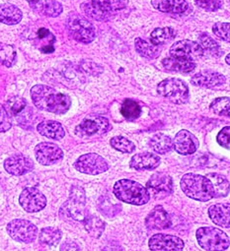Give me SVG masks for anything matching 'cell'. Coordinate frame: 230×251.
<instances>
[{"mask_svg":"<svg viewBox=\"0 0 230 251\" xmlns=\"http://www.w3.org/2000/svg\"><path fill=\"white\" fill-rule=\"evenodd\" d=\"M229 58H230V55L229 54H227V56H226V58H225V61H226V63L229 65L230 64V62H229Z\"/></svg>","mask_w":230,"mask_h":251,"instance_id":"cell-48","label":"cell"},{"mask_svg":"<svg viewBox=\"0 0 230 251\" xmlns=\"http://www.w3.org/2000/svg\"><path fill=\"white\" fill-rule=\"evenodd\" d=\"M200 45L202 48L203 51L206 50L209 53L218 56L220 53V47L219 45L206 33H202L200 36Z\"/></svg>","mask_w":230,"mask_h":251,"instance_id":"cell-39","label":"cell"},{"mask_svg":"<svg viewBox=\"0 0 230 251\" xmlns=\"http://www.w3.org/2000/svg\"><path fill=\"white\" fill-rule=\"evenodd\" d=\"M7 112L11 117H15L17 122L23 128H26L33 124L34 110L28 105L27 100L19 96L10 98L5 106Z\"/></svg>","mask_w":230,"mask_h":251,"instance_id":"cell-7","label":"cell"},{"mask_svg":"<svg viewBox=\"0 0 230 251\" xmlns=\"http://www.w3.org/2000/svg\"><path fill=\"white\" fill-rule=\"evenodd\" d=\"M146 189L150 197L156 200L165 199L173 192V180L167 175L155 174L146 182Z\"/></svg>","mask_w":230,"mask_h":251,"instance_id":"cell-12","label":"cell"},{"mask_svg":"<svg viewBox=\"0 0 230 251\" xmlns=\"http://www.w3.org/2000/svg\"><path fill=\"white\" fill-rule=\"evenodd\" d=\"M38 132L50 139L60 140L65 136V131L62 124L55 120H44L38 124Z\"/></svg>","mask_w":230,"mask_h":251,"instance_id":"cell-22","label":"cell"},{"mask_svg":"<svg viewBox=\"0 0 230 251\" xmlns=\"http://www.w3.org/2000/svg\"><path fill=\"white\" fill-rule=\"evenodd\" d=\"M17 61V51L11 45L0 43V65L12 67Z\"/></svg>","mask_w":230,"mask_h":251,"instance_id":"cell-35","label":"cell"},{"mask_svg":"<svg viewBox=\"0 0 230 251\" xmlns=\"http://www.w3.org/2000/svg\"><path fill=\"white\" fill-rule=\"evenodd\" d=\"M12 127L11 116L7 112L5 106L0 103V133L6 132Z\"/></svg>","mask_w":230,"mask_h":251,"instance_id":"cell-41","label":"cell"},{"mask_svg":"<svg viewBox=\"0 0 230 251\" xmlns=\"http://www.w3.org/2000/svg\"><path fill=\"white\" fill-rule=\"evenodd\" d=\"M145 226L149 229H167L171 226V220L162 206H156L145 218Z\"/></svg>","mask_w":230,"mask_h":251,"instance_id":"cell-19","label":"cell"},{"mask_svg":"<svg viewBox=\"0 0 230 251\" xmlns=\"http://www.w3.org/2000/svg\"><path fill=\"white\" fill-rule=\"evenodd\" d=\"M137 51L144 58L147 59H154L159 56L161 53V49L158 46L153 45L152 43H149L144 39L138 38L135 43Z\"/></svg>","mask_w":230,"mask_h":251,"instance_id":"cell-30","label":"cell"},{"mask_svg":"<svg viewBox=\"0 0 230 251\" xmlns=\"http://www.w3.org/2000/svg\"><path fill=\"white\" fill-rule=\"evenodd\" d=\"M67 29L70 36L77 42L83 44H90L96 37V30L94 26L81 17H70L67 22Z\"/></svg>","mask_w":230,"mask_h":251,"instance_id":"cell-11","label":"cell"},{"mask_svg":"<svg viewBox=\"0 0 230 251\" xmlns=\"http://www.w3.org/2000/svg\"><path fill=\"white\" fill-rule=\"evenodd\" d=\"M229 137H230V127L226 126L224 128H222L219 133L217 134L216 140L217 143L222 146L223 148L229 150L230 148V142H229Z\"/></svg>","mask_w":230,"mask_h":251,"instance_id":"cell-44","label":"cell"},{"mask_svg":"<svg viewBox=\"0 0 230 251\" xmlns=\"http://www.w3.org/2000/svg\"><path fill=\"white\" fill-rule=\"evenodd\" d=\"M4 169L8 174L20 176L32 172L34 163L29 157L22 154H16L5 160Z\"/></svg>","mask_w":230,"mask_h":251,"instance_id":"cell-17","label":"cell"},{"mask_svg":"<svg viewBox=\"0 0 230 251\" xmlns=\"http://www.w3.org/2000/svg\"><path fill=\"white\" fill-rule=\"evenodd\" d=\"M111 129V124L106 117L95 116L85 118L75 128V134L80 138L101 136Z\"/></svg>","mask_w":230,"mask_h":251,"instance_id":"cell-8","label":"cell"},{"mask_svg":"<svg viewBox=\"0 0 230 251\" xmlns=\"http://www.w3.org/2000/svg\"><path fill=\"white\" fill-rule=\"evenodd\" d=\"M31 97L37 108L55 114H63L71 106V100L67 95L47 85L34 86Z\"/></svg>","mask_w":230,"mask_h":251,"instance_id":"cell-1","label":"cell"},{"mask_svg":"<svg viewBox=\"0 0 230 251\" xmlns=\"http://www.w3.org/2000/svg\"><path fill=\"white\" fill-rule=\"evenodd\" d=\"M183 192L194 200L205 202L213 198V188L210 180L201 175L186 174L181 179Z\"/></svg>","mask_w":230,"mask_h":251,"instance_id":"cell-2","label":"cell"},{"mask_svg":"<svg viewBox=\"0 0 230 251\" xmlns=\"http://www.w3.org/2000/svg\"><path fill=\"white\" fill-rule=\"evenodd\" d=\"M209 108L216 115L229 116V114H230V99L228 97L217 98L211 101Z\"/></svg>","mask_w":230,"mask_h":251,"instance_id":"cell-38","label":"cell"},{"mask_svg":"<svg viewBox=\"0 0 230 251\" xmlns=\"http://www.w3.org/2000/svg\"><path fill=\"white\" fill-rule=\"evenodd\" d=\"M176 35L177 32L173 28H156L150 35V43L160 47L169 43L170 41H173L176 38Z\"/></svg>","mask_w":230,"mask_h":251,"instance_id":"cell-32","label":"cell"},{"mask_svg":"<svg viewBox=\"0 0 230 251\" xmlns=\"http://www.w3.org/2000/svg\"><path fill=\"white\" fill-rule=\"evenodd\" d=\"M35 156L41 165L52 166L62 160L63 151L57 144L43 142L36 146Z\"/></svg>","mask_w":230,"mask_h":251,"instance_id":"cell-15","label":"cell"},{"mask_svg":"<svg viewBox=\"0 0 230 251\" xmlns=\"http://www.w3.org/2000/svg\"><path fill=\"white\" fill-rule=\"evenodd\" d=\"M148 245L154 251H180L184 249L185 242L175 235L157 233L151 236Z\"/></svg>","mask_w":230,"mask_h":251,"instance_id":"cell-16","label":"cell"},{"mask_svg":"<svg viewBox=\"0 0 230 251\" xmlns=\"http://www.w3.org/2000/svg\"><path fill=\"white\" fill-rule=\"evenodd\" d=\"M111 146L119 152L131 154L136 150V145L124 136H115L110 140Z\"/></svg>","mask_w":230,"mask_h":251,"instance_id":"cell-37","label":"cell"},{"mask_svg":"<svg viewBox=\"0 0 230 251\" xmlns=\"http://www.w3.org/2000/svg\"><path fill=\"white\" fill-rule=\"evenodd\" d=\"M163 67L168 71L180 72V73H189L196 68L194 61L176 58V57H167L162 60Z\"/></svg>","mask_w":230,"mask_h":251,"instance_id":"cell-27","label":"cell"},{"mask_svg":"<svg viewBox=\"0 0 230 251\" xmlns=\"http://www.w3.org/2000/svg\"><path fill=\"white\" fill-rule=\"evenodd\" d=\"M197 239L201 248L208 251H222L229 248L228 235L213 226H202L197 230Z\"/></svg>","mask_w":230,"mask_h":251,"instance_id":"cell-5","label":"cell"},{"mask_svg":"<svg viewBox=\"0 0 230 251\" xmlns=\"http://www.w3.org/2000/svg\"><path fill=\"white\" fill-rule=\"evenodd\" d=\"M82 8H83L85 14L88 17H90L91 19H93V20H96V21H108V20H110L112 18L111 15L103 12L102 10H100L99 8L94 6L91 2L83 4Z\"/></svg>","mask_w":230,"mask_h":251,"instance_id":"cell-40","label":"cell"},{"mask_svg":"<svg viewBox=\"0 0 230 251\" xmlns=\"http://www.w3.org/2000/svg\"><path fill=\"white\" fill-rule=\"evenodd\" d=\"M62 237V232L59 228L48 226L41 229L39 234L40 243L48 246H56L59 243Z\"/></svg>","mask_w":230,"mask_h":251,"instance_id":"cell-33","label":"cell"},{"mask_svg":"<svg viewBox=\"0 0 230 251\" xmlns=\"http://www.w3.org/2000/svg\"><path fill=\"white\" fill-rule=\"evenodd\" d=\"M38 39L41 42H47L48 45L54 46V43L56 42L55 36L46 28H41L38 31Z\"/></svg>","mask_w":230,"mask_h":251,"instance_id":"cell-45","label":"cell"},{"mask_svg":"<svg viewBox=\"0 0 230 251\" xmlns=\"http://www.w3.org/2000/svg\"><path fill=\"white\" fill-rule=\"evenodd\" d=\"M31 6L48 17H58L63 10L62 5L57 0H39L37 3Z\"/></svg>","mask_w":230,"mask_h":251,"instance_id":"cell-28","label":"cell"},{"mask_svg":"<svg viewBox=\"0 0 230 251\" xmlns=\"http://www.w3.org/2000/svg\"><path fill=\"white\" fill-rule=\"evenodd\" d=\"M19 203L22 208L29 213L42 211L47 205L46 196L35 187L25 188L19 197Z\"/></svg>","mask_w":230,"mask_h":251,"instance_id":"cell-14","label":"cell"},{"mask_svg":"<svg viewBox=\"0 0 230 251\" xmlns=\"http://www.w3.org/2000/svg\"><path fill=\"white\" fill-rule=\"evenodd\" d=\"M151 4L158 11L171 14H181L188 9L185 0H151Z\"/></svg>","mask_w":230,"mask_h":251,"instance_id":"cell-24","label":"cell"},{"mask_svg":"<svg viewBox=\"0 0 230 251\" xmlns=\"http://www.w3.org/2000/svg\"><path fill=\"white\" fill-rule=\"evenodd\" d=\"M27 1L30 3V5H33V4H35V3H37L39 0H27Z\"/></svg>","mask_w":230,"mask_h":251,"instance_id":"cell-47","label":"cell"},{"mask_svg":"<svg viewBox=\"0 0 230 251\" xmlns=\"http://www.w3.org/2000/svg\"><path fill=\"white\" fill-rule=\"evenodd\" d=\"M84 227L88 234L94 238H99L105 230V223L95 215H88L83 221Z\"/></svg>","mask_w":230,"mask_h":251,"instance_id":"cell-34","label":"cell"},{"mask_svg":"<svg viewBox=\"0 0 230 251\" xmlns=\"http://www.w3.org/2000/svg\"><path fill=\"white\" fill-rule=\"evenodd\" d=\"M7 232L18 242L31 243L38 235V227L28 220L16 219L7 225Z\"/></svg>","mask_w":230,"mask_h":251,"instance_id":"cell-9","label":"cell"},{"mask_svg":"<svg viewBox=\"0 0 230 251\" xmlns=\"http://www.w3.org/2000/svg\"><path fill=\"white\" fill-rule=\"evenodd\" d=\"M114 194L119 200L132 205H144L150 196L146 187L131 179H121L114 185Z\"/></svg>","mask_w":230,"mask_h":251,"instance_id":"cell-3","label":"cell"},{"mask_svg":"<svg viewBox=\"0 0 230 251\" xmlns=\"http://www.w3.org/2000/svg\"><path fill=\"white\" fill-rule=\"evenodd\" d=\"M169 52L172 57L195 61L201 58L204 51L199 43L190 40H182L174 43Z\"/></svg>","mask_w":230,"mask_h":251,"instance_id":"cell-13","label":"cell"},{"mask_svg":"<svg viewBox=\"0 0 230 251\" xmlns=\"http://www.w3.org/2000/svg\"><path fill=\"white\" fill-rule=\"evenodd\" d=\"M160 163L161 159L159 156L153 153L144 152L135 155L130 162V167L136 171H151L156 169Z\"/></svg>","mask_w":230,"mask_h":251,"instance_id":"cell-21","label":"cell"},{"mask_svg":"<svg viewBox=\"0 0 230 251\" xmlns=\"http://www.w3.org/2000/svg\"><path fill=\"white\" fill-rule=\"evenodd\" d=\"M23 18L22 11L15 5L3 3L0 5V23L5 25H16Z\"/></svg>","mask_w":230,"mask_h":251,"instance_id":"cell-25","label":"cell"},{"mask_svg":"<svg viewBox=\"0 0 230 251\" xmlns=\"http://www.w3.org/2000/svg\"><path fill=\"white\" fill-rule=\"evenodd\" d=\"M121 112L125 118L128 120H135L138 119L142 114V107L141 105L134 100L127 99L122 103Z\"/></svg>","mask_w":230,"mask_h":251,"instance_id":"cell-36","label":"cell"},{"mask_svg":"<svg viewBox=\"0 0 230 251\" xmlns=\"http://www.w3.org/2000/svg\"><path fill=\"white\" fill-rule=\"evenodd\" d=\"M208 216L210 220L225 228L230 226V207L229 204H215L208 208Z\"/></svg>","mask_w":230,"mask_h":251,"instance_id":"cell-23","label":"cell"},{"mask_svg":"<svg viewBox=\"0 0 230 251\" xmlns=\"http://www.w3.org/2000/svg\"><path fill=\"white\" fill-rule=\"evenodd\" d=\"M229 28H230L229 23H216L212 27V32L217 38L221 39L222 41L229 42L230 41Z\"/></svg>","mask_w":230,"mask_h":251,"instance_id":"cell-42","label":"cell"},{"mask_svg":"<svg viewBox=\"0 0 230 251\" xmlns=\"http://www.w3.org/2000/svg\"><path fill=\"white\" fill-rule=\"evenodd\" d=\"M60 215L81 223L86 219L89 212L86 207V196L82 187H71L68 200L60 208Z\"/></svg>","mask_w":230,"mask_h":251,"instance_id":"cell-4","label":"cell"},{"mask_svg":"<svg viewBox=\"0 0 230 251\" xmlns=\"http://www.w3.org/2000/svg\"><path fill=\"white\" fill-rule=\"evenodd\" d=\"M81 248L74 242L71 240H67L65 242L62 243V245L60 246V250H80Z\"/></svg>","mask_w":230,"mask_h":251,"instance_id":"cell-46","label":"cell"},{"mask_svg":"<svg viewBox=\"0 0 230 251\" xmlns=\"http://www.w3.org/2000/svg\"><path fill=\"white\" fill-rule=\"evenodd\" d=\"M226 81V78L218 73L213 71H201L193 76L191 83L196 87L201 88H216L222 86Z\"/></svg>","mask_w":230,"mask_h":251,"instance_id":"cell-20","label":"cell"},{"mask_svg":"<svg viewBox=\"0 0 230 251\" xmlns=\"http://www.w3.org/2000/svg\"><path fill=\"white\" fill-rule=\"evenodd\" d=\"M157 93L176 104L187 103L190 96L188 85L178 78L161 81L157 86Z\"/></svg>","mask_w":230,"mask_h":251,"instance_id":"cell-6","label":"cell"},{"mask_svg":"<svg viewBox=\"0 0 230 251\" xmlns=\"http://www.w3.org/2000/svg\"><path fill=\"white\" fill-rule=\"evenodd\" d=\"M206 177L210 180L212 188H213V198L225 197L229 193V182L220 175L217 174H209Z\"/></svg>","mask_w":230,"mask_h":251,"instance_id":"cell-31","label":"cell"},{"mask_svg":"<svg viewBox=\"0 0 230 251\" xmlns=\"http://www.w3.org/2000/svg\"><path fill=\"white\" fill-rule=\"evenodd\" d=\"M195 3L198 7L210 12L218 10L222 5L221 0H195Z\"/></svg>","mask_w":230,"mask_h":251,"instance_id":"cell-43","label":"cell"},{"mask_svg":"<svg viewBox=\"0 0 230 251\" xmlns=\"http://www.w3.org/2000/svg\"><path fill=\"white\" fill-rule=\"evenodd\" d=\"M74 168L79 173L97 176L107 172L109 170V164L102 156L90 153L80 156L74 163Z\"/></svg>","mask_w":230,"mask_h":251,"instance_id":"cell-10","label":"cell"},{"mask_svg":"<svg viewBox=\"0 0 230 251\" xmlns=\"http://www.w3.org/2000/svg\"><path fill=\"white\" fill-rule=\"evenodd\" d=\"M200 146L199 140L188 130H181L173 140V148L181 155H192Z\"/></svg>","mask_w":230,"mask_h":251,"instance_id":"cell-18","label":"cell"},{"mask_svg":"<svg viewBox=\"0 0 230 251\" xmlns=\"http://www.w3.org/2000/svg\"><path fill=\"white\" fill-rule=\"evenodd\" d=\"M90 2L111 16L125 9L129 5V0H91Z\"/></svg>","mask_w":230,"mask_h":251,"instance_id":"cell-26","label":"cell"},{"mask_svg":"<svg viewBox=\"0 0 230 251\" xmlns=\"http://www.w3.org/2000/svg\"><path fill=\"white\" fill-rule=\"evenodd\" d=\"M149 147L157 154H167L173 149V140L165 134L159 133L151 137L149 140Z\"/></svg>","mask_w":230,"mask_h":251,"instance_id":"cell-29","label":"cell"}]
</instances>
